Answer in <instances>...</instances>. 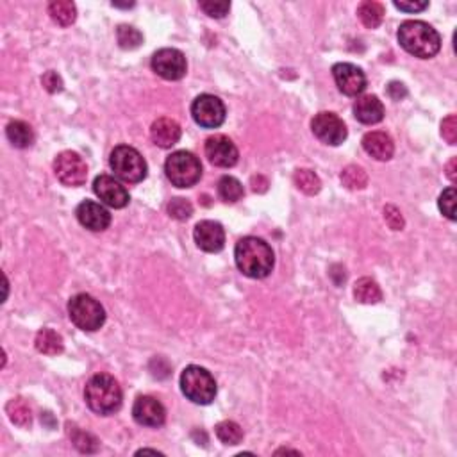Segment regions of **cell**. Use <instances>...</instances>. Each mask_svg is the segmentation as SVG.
Masks as SVG:
<instances>
[{"label":"cell","instance_id":"obj_1","mask_svg":"<svg viewBox=\"0 0 457 457\" xmlns=\"http://www.w3.org/2000/svg\"><path fill=\"white\" fill-rule=\"evenodd\" d=\"M235 259L239 272L250 279H265L275 265L272 247L256 236H247L236 243Z\"/></svg>","mask_w":457,"mask_h":457},{"label":"cell","instance_id":"obj_2","mask_svg":"<svg viewBox=\"0 0 457 457\" xmlns=\"http://www.w3.org/2000/svg\"><path fill=\"white\" fill-rule=\"evenodd\" d=\"M397 38L405 52L420 59H431L441 49V36L438 30L422 20H408L402 23Z\"/></svg>","mask_w":457,"mask_h":457},{"label":"cell","instance_id":"obj_3","mask_svg":"<svg viewBox=\"0 0 457 457\" xmlns=\"http://www.w3.org/2000/svg\"><path fill=\"white\" fill-rule=\"evenodd\" d=\"M84 398L91 411L100 416H109L121 408V388L111 375L97 374L88 381Z\"/></svg>","mask_w":457,"mask_h":457},{"label":"cell","instance_id":"obj_4","mask_svg":"<svg viewBox=\"0 0 457 457\" xmlns=\"http://www.w3.org/2000/svg\"><path fill=\"white\" fill-rule=\"evenodd\" d=\"M181 389L184 397L193 404L208 405L216 397V381L206 368L191 364L186 367L181 374Z\"/></svg>","mask_w":457,"mask_h":457},{"label":"cell","instance_id":"obj_5","mask_svg":"<svg viewBox=\"0 0 457 457\" xmlns=\"http://www.w3.org/2000/svg\"><path fill=\"white\" fill-rule=\"evenodd\" d=\"M109 167L118 179L129 184L141 182L148 174L147 161L136 148L129 145H118L109 155Z\"/></svg>","mask_w":457,"mask_h":457},{"label":"cell","instance_id":"obj_6","mask_svg":"<svg viewBox=\"0 0 457 457\" xmlns=\"http://www.w3.org/2000/svg\"><path fill=\"white\" fill-rule=\"evenodd\" d=\"M165 174L168 181L177 188H191L202 177V165L198 158L191 152L177 150L168 155L165 162Z\"/></svg>","mask_w":457,"mask_h":457},{"label":"cell","instance_id":"obj_7","mask_svg":"<svg viewBox=\"0 0 457 457\" xmlns=\"http://www.w3.org/2000/svg\"><path fill=\"white\" fill-rule=\"evenodd\" d=\"M69 316L81 331L86 333H95L106 324V311L102 304L86 293H79L70 299Z\"/></svg>","mask_w":457,"mask_h":457},{"label":"cell","instance_id":"obj_8","mask_svg":"<svg viewBox=\"0 0 457 457\" xmlns=\"http://www.w3.org/2000/svg\"><path fill=\"white\" fill-rule=\"evenodd\" d=\"M54 172L61 184L77 188L83 186L88 179V167L84 159L77 152L64 150L54 159Z\"/></svg>","mask_w":457,"mask_h":457},{"label":"cell","instance_id":"obj_9","mask_svg":"<svg viewBox=\"0 0 457 457\" xmlns=\"http://www.w3.org/2000/svg\"><path fill=\"white\" fill-rule=\"evenodd\" d=\"M225 106L215 95H198L191 104V117L201 127L216 129L225 121Z\"/></svg>","mask_w":457,"mask_h":457},{"label":"cell","instance_id":"obj_10","mask_svg":"<svg viewBox=\"0 0 457 457\" xmlns=\"http://www.w3.org/2000/svg\"><path fill=\"white\" fill-rule=\"evenodd\" d=\"M311 129H313V134L325 145H331V147H338V145L343 143L348 136L347 125L343 124L338 114L334 113H318L316 117L311 121Z\"/></svg>","mask_w":457,"mask_h":457},{"label":"cell","instance_id":"obj_11","mask_svg":"<svg viewBox=\"0 0 457 457\" xmlns=\"http://www.w3.org/2000/svg\"><path fill=\"white\" fill-rule=\"evenodd\" d=\"M152 70L167 81H179L186 76L188 63L181 50L161 49L152 56Z\"/></svg>","mask_w":457,"mask_h":457},{"label":"cell","instance_id":"obj_12","mask_svg":"<svg viewBox=\"0 0 457 457\" xmlns=\"http://www.w3.org/2000/svg\"><path fill=\"white\" fill-rule=\"evenodd\" d=\"M333 77L338 90L347 97H357L367 88V76L359 66L352 63H336L333 66Z\"/></svg>","mask_w":457,"mask_h":457},{"label":"cell","instance_id":"obj_13","mask_svg":"<svg viewBox=\"0 0 457 457\" xmlns=\"http://www.w3.org/2000/svg\"><path fill=\"white\" fill-rule=\"evenodd\" d=\"M204 150L209 162L218 168H232L239 159L236 145L223 134H215V136L208 138Z\"/></svg>","mask_w":457,"mask_h":457},{"label":"cell","instance_id":"obj_14","mask_svg":"<svg viewBox=\"0 0 457 457\" xmlns=\"http://www.w3.org/2000/svg\"><path fill=\"white\" fill-rule=\"evenodd\" d=\"M93 191L95 195L100 198L106 206L114 209H124L129 204V191L125 186H121L111 175H99L93 181Z\"/></svg>","mask_w":457,"mask_h":457},{"label":"cell","instance_id":"obj_15","mask_svg":"<svg viewBox=\"0 0 457 457\" xmlns=\"http://www.w3.org/2000/svg\"><path fill=\"white\" fill-rule=\"evenodd\" d=\"M133 418L143 427L158 429L167 422V409L158 398L143 395V397H138L136 402H134Z\"/></svg>","mask_w":457,"mask_h":457},{"label":"cell","instance_id":"obj_16","mask_svg":"<svg viewBox=\"0 0 457 457\" xmlns=\"http://www.w3.org/2000/svg\"><path fill=\"white\" fill-rule=\"evenodd\" d=\"M193 238L201 250L204 252H220L225 245V231L218 222L213 220H202L195 225Z\"/></svg>","mask_w":457,"mask_h":457},{"label":"cell","instance_id":"obj_17","mask_svg":"<svg viewBox=\"0 0 457 457\" xmlns=\"http://www.w3.org/2000/svg\"><path fill=\"white\" fill-rule=\"evenodd\" d=\"M76 216L83 227L88 231L102 232L111 225V213L104 206L93 201H84L77 206Z\"/></svg>","mask_w":457,"mask_h":457},{"label":"cell","instance_id":"obj_18","mask_svg":"<svg viewBox=\"0 0 457 457\" xmlns=\"http://www.w3.org/2000/svg\"><path fill=\"white\" fill-rule=\"evenodd\" d=\"M182 129L172 118H158L150 127V138L158 147L172 148L179 140H181Z\"/></svg>","mask_w":457,"mask_h":457},{"label":"cell","instance_id":"obj_19","mask_svg":"<svg viewBox=\"0 0 457 457\" xmlns=\"http://www.w3.org/2000/svg\"><path fill=\"white\" fill-rule=\"evenodd\" d=\"M363 148L368 155H372L377 161H389L395 154V143L391 136L382 131H374V133L364 134Z\"/></svg>","mask_w":457,"mask_h":457},{"label":"cell","instance_id":"obj_20","mask_svg":"<svg viewBox=\"0 0 457 457\" xmlns=\"http://www.w3.org/2000/svg\"><path fill=\"white\" fill-rule=\"evenodd\" d=\"M354 117L364 125L379 124L384 118V106L375 95H364L355 100Z\"/></svg>","mask_w":457,"mask_h":457},{"label":"cell","instance_id":"obj_21","mask_svg":"<svg viewBox=\"0 0 457 457\" xmlns=\"http://www.w3.org/2000/svg\"><path fill=\"white\" fill-rule=\"evenodd\" d=\"M6 136L16 148H29L35 143V131L29 124L22 120H15L6 127Z\"/></svg>","mask_w":457,"mask_h":457},{"label":"cell","instance_id":"obj_22","mask_svg":"<svg viewBox=\"0 0 457 457\" xmlns=\"http://www.w3.org/2000/svg\"><path fill=\"white\" fill-rule=\"evenodd\" d=\"M36 350L45 355H59L64 350V343L61 334H57L52 329H42L36 334L35 340Z\"/></svg>","mask_w":457,"mask_h":457},{"label":"cell","instance_id":"obj_23","mask_svg":"<svg viewBox=\"0 0 457 457\" xmlns=\"http://www.w3.org/2000/svg\"><path fill=\"white\" fill-rule=\"evenodd\" d=\"M49 15L57 25L69 27L76 22L77 8L70 0H54L49 4Z\"/></svg>","mask_w":457,"mask_h":457},{"label":"cell","instance_id":"obj_24","mask_svg":"<svg viewBox=\"0 0 457 457\" xmlns=\"http://www.w3.org/2000/svg\"><path fill=\"white\" fill-rule=\"evenodd\" d=\"M354 297L361 304H377L382 300L381 286L370 277H361L354 286Z\"/></svg>","mask_w":457,"mask_h":457},{"label":"cell","instance_id":"obj_25","mask_svg":"<svg viewBox=\"0 0 457 457\" xmlns=\"http://www.w3.org/2000/svg\"><path fill=\"white\" fill-rule=\"evenodd\" d=\"M384 6L375 2V0H367V2H363V4L357 8L359 20H361L363 25L368 27V29H377L382 23V20H384Z\"/></svg>","mask_w":457,"mask_h":457},{"label":"cell","instance_id":"obj_26","mask_svg":"<svg viewBox=\"0 0 457 457\" xmlns=\"http://www.w3.org/2000/svg\"><path fill=\"white\" fill-rule=\"evenodd\" d=\"M6 413H8L9 420L18 427H29L32 423V411H30L29 404L23 398H13L6 405Z\"/></svg>","mask_w":457,"mask_h":457},{"label":"cell","instance_id":"obj_27","mask_svg":"<svg viewBox=\"0 0 457 457\" xmlns=\"http://www.w3.org/2000/svg\"><path fill=\"white\" fill-rule=\"evenodd\" d=\"M218 195L223 202L235 204V202H238L245 195V189H243V184L236 177L223 175L218 181Z\"/></svg>","mask_w":457,"mask_h":457},{"label":"cell","instance_id":"obj_28","mask_svg":"<svg viewBox=\"0 0 457 457\" xmlns=\"http://www.w3.org/2000/svg\"><path fill=\"white\" fill-rule=\"evenodd\" d=\"M341 182L350 191H357V189H364L368 186V174L363 167L357 165H348L341 172Z\"/></svg>","mask_w":457,"mask_h":457},{"label":"cell","instance_id":"obj_29","mask_svg":"<svg viewBox=\"0 0 457 457\" xmlns=\"http://www.w3.org/2000/svg\"><path fill=\"white\" fill-rule=\"evenodd\" d=\"M293 182H295L297 188L300 189L306 195H316L321 189V181L313 170H307V168H299V170L293 174Z\"/></svg>","mask_w":457,"mask_h":457},{"label":"cell","instance_id":"obj_30","mask_svg":"<svg viewBox=\"0 0 457 457\" xmlns=\"http://www.w3.org/2000/svg\"><path fill=\"white\" fill-rule=\"evenodd\" d=\"M216 438L223 443V445H239L243 441V429L238 423L232 420H225L220 422L215 427Z\"/></svg>","mask_w":457,"mask_h":457},{"label":"cell","instance_id":"obj_31","mask_svg":"<svg viewBox=\"0 0 457 457\" xmlns=\"http://www.w3.org/2000/svg\"><path fill=\"white\" fill-rule=\"evenodd\" d=\"M117 40L124 50H134L143 43V35L131 25H120L117 29Z\"/></svg>","mask_w":457,"mask_h":457},{"label":"cell","instance_id":"obj_32","mask_svg":"<svg viewBox=\"0 0 457 457\" xmlns=\"http://www.w3.org/2000/svg\"><path fill=\"white\" fill-rule=\"evenodd\" d=\"M70 438H72V443L76 445V449L83 453H95L99 450V439L95 438L93 434L86 431H81V429H73L70 432Z\"/></svg>","mask_w":457,"mask_h":457},{"label":"cell","instance_id":"obj_33","mask_svg":"<svg viewBox=\"0 0 457 457\" xmlns=\"http://www.w3.org/2000/svg\"><path fill=\"white\" fill-rule=\"evenodd\" d=\"M439 211L446 216L449 220H456V189L446 188L445 191L439 195Z\"/></svg>","mask_w":457,"mask_h":457},{"label":"cell","instance_id":"obj_34","mask_svg":"<svg viewBox=\"0 0 457 457\" xmlns=\"http://www.w3.org/2000/svg\"><path fill=\"white\" fill-rule=\"evenodd\" d=\"M168 215L175 220H188L193 215V206L186 198H174L168 204Z\"/></svg>","mask_w":457,"mask_h":457},{"label":"cell","instance_id":"obj_35","mask_svg":"<svg viewBox=\"0 0 457 457\" xmlns=\"http://www.w3.org/2000/svg\"><path fill=\"white\" fill-rule=\"evenodd\" d=\"M384 220L389 225V229H393V231H402L405 225L402 213L398 211V208H395V206L391 204L384 208Z\"/></svg>","mask_w":457,"mask_h":457},{"label":"cell","instance_id":"obj_36","mask_svg":"<svg viewBox=\"0 0 457 457\" xmlns=\"http://www.w3.org/2000/svg\"><path fill=\"white\" fill-rule=\"evenodd\" d=\"M201 9L211 18H223L229 13L231 4L229 2H201Z\"/></svg>","mask_w":457,"mask_h":457},{"label":"cell","instance_id":"obj_37","mask_svg":"<svg viewBox=\"0 0 457 457\" xmlns=\"http://www.w3.org/2000/svg\"><path fill=\"white\" fill-rule=\"evenodd\" d=\"M441 136L446 143L456 145V141H457V117L456 114H449V117L441 121Z\"/></svg>","mask_w":457,"mask_h":457},{"label":"cell","instance_id":"obj_38","mask_svg":"<svg viewBox=\"0 0 457 457\" xmlns=\"http://www.w3.org/2000/svg\"><path fill=\"white\" fill-rule=\"evenodd\" d=\"M42 84L49 93H59V91H63V79H61L59 73L52 72V70L42 77Z\"/></svg>","mask_w":457,"mask_h":457},{"label":"cell","instance_id":"obj_39","mask_svg":"<svg viewBox=\"0 0 457 457\" xmlns=\"http://www.w3.org/2000/svg\"><path fill=\"white\" fill-rule=\"evenodd\" d=\"M395 8L400 9V11H405V13H418V11H423V9L429 8V2H416V0H411V2H398V0H395L393 2Z\"/></svg>","mask_w":457,"mask_h":457},{"label":"cell","instance_id":"obj_40","mask_svg":"<svg viewBox=\"0 0 457 457\" xmlns=\"http://www.w3.org/2000/svg\"><path fill=\"white\" fill-rule=\"evenodd\" d=\"M388 95L393 100H402L408 95V90H405V86L402 83H391L388 86Z\"/></svg>","mask_w":457,"mask_h":457},{"label":"cell","instance_id":"obj_41","mask_svg":"<svg viewBox=\"0 0 457 457\" xmlns=\"http://www.w3.org/2000/svg\"><path fill=\"white\" fill-rule=\"evenodd\" d=\"M252 189L256 193H265L268 189V179L263 175H254L252 177Z\"/></svg>","mask_w":457,"mask_h":457},{"label":"cell","instance_id":"obj_42","mask_svg":"<svg viewBox=\"0 0 457 457\" xmlns=\"http://www.w3.org/2000/svg\"><path fill=\"white\" fill-rule=\"evenodd\" d=\"M456 165H457V159L456 158L450 159V162H449V165H446V177H449L452 182H456V179H457V175H456Z\"/></svg>","mask_w":457,"mask_h":457},{"label":"cell","instance_id":"obj_43","mask_svg":"<svg viewBox=\"0 0 457 457\" xmlns=\"http://www.w3.org/2000/svg\"><path fill=\"white\" fill-rule=\"evenodd\" d=\"M114 8H133L134 2H131V4H120V2H113Z\"/></svg>","mask_w":457,"mask_h":457},{"label":"cell","instance_id":"obj_44","mask_svg":"<svg viewBox=\"0 0 457 457\" xmlns=\"http://www.w3.org/2000/svg\"><path fill=\"white\" fill-rule=\"evenodd\" d=\"M138 453H161V452H158V450H150V449H143V450H140V452Z\"/></svg>","mask_w":457,"mask_h":457}]
</instances>
